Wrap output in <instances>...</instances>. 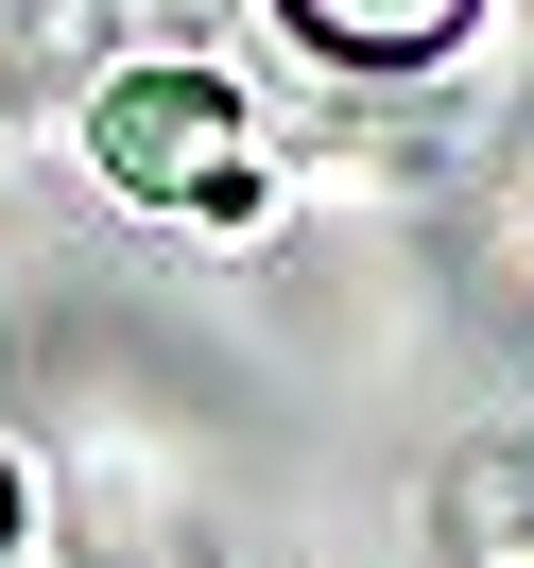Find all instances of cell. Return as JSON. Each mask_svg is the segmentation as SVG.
Masks as SVG:
<instances>
[{"mask_svg": "<svg viewBox=\"0 0 534 568\" xmlns=\"http://www.w3.org/2000/svg\"><path fill=\"white\" fill-rule=\"evenodd\" d=\"M87 155H104V190L121 207H242V155H259V121H242V87L224 70H121L104 104H87Z\"/></svg>", "mask_w": 534, "mask_h": 568, "instance_id": "6da1fadb", "label": "cell"}, {"mask_svg": "<svg viewBox=\"0 0 534 568\" xmlns=\"http://www.w3.org/2000/svg\"><path fill=\"white\" fill-rule=\"evenodd\" d=\"M276 18L328 52V70H431V52H449L483 0H276Z\"/></svg>", "mask_w": 534, "mask_h": 568, "instance_id": "7a4b0ae2", "label": "cell"}]
</instances>
